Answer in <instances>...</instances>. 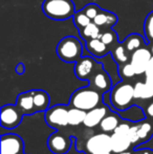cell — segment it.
I'll return each instance as SVG.
<instances>
[{
	"instance_id": "41",
	"label": "cell",
	"mask_w": 153,
	"mask_h": 154,
	"mask_svg": "<svg viewBox=\"0 0 153 154\" xmlns=\"http://www.w3.org/2000/svg\"><path fill=\"white\" fill-rule=\"evenodd\" d=\"M21 154H23V153H21Z\"/></svg>"
},
{
	"instance_id": "1",
	"label": "cell",
	"mask_w": 153,
	"mask_h": 154,
	"mask_svg": "<svg viewBox=\"0 0 153 154\" xmlns=\"http://www.w3.org/2000/svg\"><path fill=\"white\" fill-rule=\"evenodd\" d=\"M109 102L115 111H125L134 106V85L121 80V82L115 84L109 91Z\"/></svg>"
},
{
	"instance_id": "27",
	"label": "cell",
	"mask_w": 153,
	"mask_h": 154,
	"mask_svg": "<svg viewBox=\"0 0 153 154\" xmlns=\"http://www.w3.org/2000/svg\"><path fill=\"white\" fill-rule=\"evenodd\" d=\"M118 75L121 77V80H128L132 79L134 75H136L134 68H133L132 64L130 62H127L125 64L118 65Z\"/></svg>"
},
{
	"instance_id": "24",
	"label": "cell",
	"mask_w": 153,
	"mask_h": 154,
	"mask_svg": "<svg viewBox=\"0 0 153 154\" xmlns=\"http://www.w3.org/2000/svg\"><path fill=\"white\" fill-rule=\"evenodd\" d=\"M134 97L135 101H148L152 99V95L146 85L145 81H139L134 84Z\"/></svg>"
},
{
	"instance_id": "12",
	"label": "cell",
	"mask_w": 153,
	"mask_h": 154,
	"mask_svg": "<svg viewBox=\"0 0 153 154\" xmlns=\"http://www.w3.org/2000/svg\"><path fill=\"white\" fill-rule=\"evenodd\" d=\"M88 85H89L90 87L96 89L98 91L102 92L103 94L110 91V89L113 86L110 75L105 70L104 66L101 67V68L88 80Z\"/></svg>"
},
{
	"instance_id": "11",
	"label": "cell",
	"mask_w": 153,
	"mask_h": 154,
	"mask_svg": "<svg viewBox=\"0 0 153 154\" xmlns=\"http://www.w3.org/2000/svg\"><path fill=\"white\" fill-rule=\"evenodd\" d=\"M24 144L17 134L8 133L1 135V154H21Z\"/></svg>"
},
{
	"instance_id": "39",
	"label": "cell",
	"mask_w": 153,
	"mask_h": 154,
	"mask_svg": "<svg viewBox=\"0 0 153 154\" xmlns=\"http://www.w3.org/2000/svg\"><path fill=\"white\" fill-rule=\"evenodd\" d=\"M98 154H115V153H112V152H107V153H98Z\"/></svg>"
},
{
	"instance_id": "13",
	"label": "cell",
	"mask_w": 153,
	"mask_h": 154,
	"mask_svg": "<svg viewBox=\"0 0 153 154\" xmlns=\"http://www.w3.org/2000/svg\"><path fill=\"white\" fill-rule=\"evenodd\" d=\"M109 111H110V109L104 103L96 106L93 109L87 111L83 123L84 127L87 128V129H93L96 127H99V125L103 121V119L109 113Z\"/></svg>"
},
{
	"instance_id": "17",
	"label": "cell",
	"mask_w": 153,
	"mask_h": 154,
	"mask_svg": "<svg viewBox=\"0 0 153 154\" xmlns=\"http://www.w3.org/2000/svg\"><path fill=\"white\" fill-rule=\"evenodd\" d=\"M86 48L96 59L105 57L110 53V48L100 38L86 41Z\"/></svg>"
},
{
	"instance_id": "33",
	"label": "cell",
	"mask_w": 153,
	"mask_h": 154,
	"mask_svg": "<svg viewBox=\"0 0 153 154\" xmlns=\"http://www.w3.org/2000/svg\"><path fill=\"white\" fill-rule=\"evenodd\" d=\"M144 75H145V77H153V55H152L151 59L149 60V62H148Z\"/></svg>"
},
{
	"instance_id": "6",
	"label": "cell",
	"mask_w": 153,
	"mask_h": 154,
	"mask_svg": "<svg viewBox=\"0 0 153 154\" xmlns=\"http://www.w3.org/2000/svg\"><path fill=\"white\" fill-rule=\"evenodd\" d=\"M88 154H98L112 152L111 149V135L105 132L89 136L85 143V149Z\"/></svg>"
},
{
	"instance_id": "4",
	"label": "cell",
	"mask_w": 153,
	"mask_h": 154,
	"mask_svg": "<svg viewBox=\"0 0 153 154\" xmlns=\"http://www.w3.org/2000/svg\"><path fill=\"white\" fill-rule=\"evenodd\" d=\"M83 45L74 36H66L59 41L56 46L57 56L66 63H76L82 57Z\"/></svg>"
},
{
	"instance_id": "3",
	"label": "cell",
	"mask_w": 153,
	"mask_h": 154,
	"mask_svg": "<svg viewBox=\"0 0 153 154\" xmlns=\"http://www.w3.org/2000/svg\"><path fill=\"white\" fill-rule=\"evenodd\" d=\"M41 8L47 18L57 21L72 18L76 13L72 0H44Z\"/></svg>"
},
{
	"instance_id": "25",
	"label": "cell",
	"mask_w": 153,
	"mask_h": 154,
	"mask_svg": "<svg viewBox=\"0 0 153 154\" xmlns=\"http://www.w3.org/2000/svg\"><path fill=\"white\" fill-rule=\"evenodd\" d=\"M144 34L148 45L153 43V12L147 15L144 22Z\"/></svg>"
},
{
	"instance_id": "21",
	"label": "cell",
	"mask_w": 153,
	"mask_h": 154,
	"mask_svg": "<svg viewBox=\"0 0 153 154\" xmlns=\"http://www.w3.org/2000/svg\"><path fill=\"white\" fill-rule=\"evenodd\" d=\"M34 102L37 112H45L49 108V95L45 90L33 89Z\"/></svg>"
},
{
	"instance_id": "10",
	"label": "cell",
	"mask_w": 153,
	"mask_h": 154,
	"mask_svg": "<svg viewBox=\"0 0 153 154\" xmlns=\"http://www.w3.org/2000/svg\"><path fill=\"white\" fill-rule=\"evenodd\" d=\"M151 49L146 46L141 47V48L136 49L130 54V61L129 62L132 64L133 68L136 72V75L145 73L146 67H147V64L149 60L151 59Z\"/></svg>"
},
{
	"instance_id": "28",
	"label": "cell",
	"mask_w": 153,
	"mask_h": 154,
	"mask_svg": "<svg viewBox=\"0 0 153 154\" xmlns=\"http://www.w3.org/2000/svg\"><path fill=\"white\" fill-rule=\"evenodd\" d=\"M100 39L105 43V44L107 45V46L109 47V48H110L112 45H115V43L118 41V36H116L115 32L113 31L111 27H110V29H107L105 32H102Z\"/></svg>"
},
{
	"instance_id": "37",
	"label": "cell",
	"mask_w": 153,
	"mask_h": 154,
	"mask_svg": "<svg viewBox=\"0 0 153 154\" xmlns=\"http://www.w3.org/2000/svg\"><path fill=\"white\" fill-rule=\"evenodd\" d=\"M118 154H133V152H130V151H125V152L118 153Z\"/></svg>"
},
{
	"instance_id": "31",
	"label": "cell",
	"mask_w": 153,
	"mask_h": 154,
	"mask_svg": "<svg viewBox=\"0 0 153 154\" xmlns=\"http://www.w3.org/2000/svg\"><path fill=\"white\" fill-rule=\"evenodd\" d=\"M144 113H145L146 119L150 121H153V101L148 103L147 105L144 107Z\"/></svg>"
},
{
	"instance_id": "18",
	"label": "cell",
	"mask_w": 153,
	"mask_h": 154,
	"mask_svg": "<svg viewBox=\"0 0 153 154\" xmlns=\"http://www.w3.org/2000/svg\"><path fill=\"white\" fill-rule=\"evenodd\" d=\"M122 122L121 118L118 116V112L109 111V113L103 119V121L99 125V129L101 132H105V133L111 134L115 132L118 125Z\"/></svg>"
},
{
	"instance_id": "26",
	"label": "cell",
	"mask_w": 153,
	"mask_h": 154,
	"mask_svg": "<svg viewBox=\"0 0 153 154\" xmlns=\"http://www.w3.org/2000/svg\"><path fill=\"white\" fill-rule=\"evenodd\" d=\"M72 21H74V24L76 25L78 31H79V29H82L83 27H85L86 25L89 24L92 20L81 10L75 13L74 17H72Z\"/></svg>"
},
{
	"instance_id": "8",
	"label": "cell",
	"mask_w": 153,
	"mask_h": 154,
	"mask_svg": "<svg viewBox=\"0 0 153 154\" xmlns=\"http://www.w3.org/2000/svg\"><path fill=\"white\" fill-rule=\"evenodd\" d=\"M72 146V135L61 129L55 131L47 138V148L54 154H66Z\"/></svg>"
},
{
	"instance_id": "34",
	"label": "cell",
	"mask_w": 153,
	"mask_h": 154,
	"mask_svg": "<svg viewBox=\"0 0 153 154\" xmlns=\"http://www.w3.org/2000/svg\"><path fill=\"white\" fill-rule=\"evenodd\" d=\"M145 83H146V85H147L148 89H149V91L153 97V77H146Z\"/></svg>"
},
{
	"instance_id": "35",
	"label": "cell",
	"mask_w": 153,
	"mask_h": 154,
	"mask_svg": "<svg viewBox=\"0 0 153 154\" xmlns=\"http://www.w3.org/2000/svg\"><path fill=\"white\" fill-rule=\"evenodd\" d=\"M15 71H16L17 75H23V73H24V71H25L24 64H23L22 62L18 63V64L16 65V67H15Z\"/></svg>"
},
{
	"instance_id": "22",
	"label": "cell",
	"mask_w": 153,
	"mask_h": 154,
	"mask_svg": "<svg viewBox=\"0 0 153 154\" xmlns=\"http://www.w3.org/2000/svg\"><path fill=\"white\" fill-rule=\"evenodd\" d=\"M85 110L79 109V108L69 107L68 110V126L70 127H79L83 125L84 120L86 116Z\"/></svg>"
},
{
	"instance_id": "5",
	"label": "cell",
	"mask_w": 153,
	"mask_h": 154,
	"mask_svg": "<svg viewBox=\"0 0 153 154\" xmlns=\"http://www.w3.org/2000/svg\"><path fill=\"white\" fill-rule=\"evenodd\" d=\"M68 110L69 106L65 104H57L49 107L44 112V119L47 125L55 129H63L68 126Z\"/></svg>"
},
{
	"instance_id": "20",
	"label": "cell",
	"mask_w": 153,
	"mask_h": 154,
	"mask_svg": "<svg viewBox=\"0 0 153 154\" xmlns=\"http://www.w3.org/2000/svg\"><path fill=\"white\" fill-rule=\"evenodd\" d=\"M123 43H124L125 47H126L127 51L130 54L133 53L134 51H136V49L141 48V47L148 45L147 40H145V39L139 34H137V32H132V34L128 35V36L125 38V40L123 41Z\"/></svg>"
},
{
	"instance_id": "14",
	"label": "cell",
	"mask_w": 153,
	"mask_h": 154,
	"mask_svg": "<svg viewBox=\"0 0 153 154\" xmlns=\"http://www.w3.org/2000/svg\"><path fill=\"white\" fill-rule=\"evenodd\" d=\"M110 135H111V149H112V153L118 154V153L125 152V151H129L133 147L132 143H131L130 138H129L127 133L115 131Z\"/></svg>"
},
{
	"instance_id": "36",
	"label": "cell",
	"mask_w": 153,
	"mask_h": 154,
	"mask_svg": "<svg viewBox=\"0 0 153 154\" xmlns=\"http://www.w3.org/2000/svg\"><path fill=\"white\" fill-rule=\"evenodd\" d=\"M152 150L149 149H136L135 151H133V154H151Z\"/></svg>"
},
{
	"instance_id": "2",
	"label": "cell",
	"mask_w": 153,
	"mask_h": 154,
	"mask_svg": "<svg viewBox=\"0 0 153 154\" xmlns=\"http://www.w3.org/2000/svg\"><path fill=\"white\" fill-rule=\"evenodd\" d=\"M103 97L104 94L102 92L98 91L88 85L86 87L79 88L72 93L68 106L89 111L96 108V106L103 104V100H104Z\"/></svg>"
},
{
	"instance_id": "30",
	"label": "cell",
	"mask_w": 153,
	"mask_h": 154,
	"mask_svg": "<svg viewBox=\"0 0 153 154\" xmlns=\"http://www.w3.org/2000/svg\"><path fill=\"white\" fill-rule=\"evenodd\" d=\"M107 20H108V11L102 10L98 15H96V17L92 21H93L98 26L103 27V26H106Z\"/></svg>"
},
{
	"instance_id": "32",
	"label": "cell",
	"mask_w": 153,
	"mask_h": 154,
	"mask_svg": "<svg viewBox=\"0 0 153 154\" xmlns=\"http://www.w3.org/2000/svg\"><path fill=\"white\" fill-rule=\"evenodd\" d=\"M116 22H118V16H116L115 13L108 12V20H107V24H106L107 29L112 27Z\"/></svg>"
},
{
	"instance_id": "19",
	"label": "cell",
	"mask_w": 153,
	"mask_h": 154,
	"mask_svg": "<svg viewBox=\"0 0 153 154\" xmlns=\"http://www.w3.org/2000/svg\"><path fill=\"white\" fill-rule=\"evenodd\" d=\"M110 54L112 56V59L118 65L125 64L128 61H130V56L129 51L125 47L123 42H116L115 45L110 47Z\"/></svg>"
},
{
	"instance_id": "23",
	"label": "cell",
	"mask_w": 153,
	"mask_h": 154,
	"mask_svg": "<svg viewBox=\"0 0 153 154\" xmlns=\"http://www.w3.org/2000/svg\"><path fill=\"white\" fill-rule=\"evenodd\" d=\"M79 32L82 39H84L85 41H88V40H91V39L100 38L102 31H101L100 26H98L93 21H91L85 27H83L82 29H79Z\"/></svg>"
},
{
	"instance_id": "38",
	"label": "cell",
	"mask_w": 153,
	"mask_h": 154,
	"mask_svg": "<svg viewBox=\"0 0 153 154\" xmlns=\"http://www.w3.org/2000/svg\"><path fill=\"white\" fill-rule=\"evenodd\" d=\"M150 45V49H151V53H152V55H153V43H152V45L151 44H149Z\"/></svg>"
},
{
	"instance_id": "40",
	"label": "cell",
	"mask_w": 153,
	"mask_h": 154,
	"mask_svg": "<svg viewBox=\"0 0 153 154\" xmlns=\"http://www.w3.org/2000/svg\"><path fill=\"white\" fill-rule=\"evenodd\" d=\"M151 154H153V150H152V153H151Z\"/></svg>"
},
{
	"instance_id": "16",
	"label": "cell",
	"mask_w": 153,
	"mask_h": 154,
	"mask_svg": "<svg viewBox=\"0 0 153 154\" xmlns=\"http://www.w3.org/2000/svg\"><path fill=\"white\" fill-rule=\"evenodd\" d=\"M135 126H136V132L139 136V144L142 145L144 143H147L153 135V121L145 118L135 122Z\"/></svg>"
},
{
	"instance_id": "15",
	"label": "cell",
	"mask_w": 153,
	"mask_h": 154,
	"mask_svg": "<svg viewBox=\"0 0 153 154\" xmlns=\"http://www.w3.org/2000/svg\"><path fill=\"white\" fill-rule=\"evenodd\" d=\"M16 105L22 110L24 116H32L34 113H37L35 107V102H34L33 90L21 92L17 97Z\"/></svg>"
},
{
	"instance_id": "7",
	"label": "cell",
	"mask_w": 153,
	"mask_h": 154,
	"mask_svg": "<svg viewBox=\"0 0 153 154\" xmlns=\"http://www.w3.org/2000/svg\"><path fill=\"white\" fill-rule=\"evenodd\" d=\"M101 67H103V64L94 57H81L75 63L74 72L79 80L88 81Z\"/></svg>"
},
{
	"instance_id": "29",
	"label": "cell",
	"mask_w": 153,
	"mask_h": 154,
	"mask_svg": "<svg viewBox=\"0 0 153 154\" xmlns=\"http://www.w3.org/2000/svg\"><path fill=\"white\" fill-rule=\"evenodd\" d=\"M82 11H83V12L85 13L91 20H93V19L96 17V15L102 11V8L96 3H88L87 5H85L83 8H82Z\"/></svg>"
},
{
	"instance_id": "9",
	"label": "cell",
	"mask_w": 153,
	"mask_h": 154,
	"mask_svg": "<svg viewBox=\"0 0 153 154\" xmlns=\"http://www.w3.org/2000/svg\"><path fill=\"white\" fill-rule=\"evenodd\" d=\"M23 112L18 106L15 104H8L1 107L0 113V122L1 127L6 129H14L17 126L20 125L23 119Z\"/></svg>"
}]
</instances>
